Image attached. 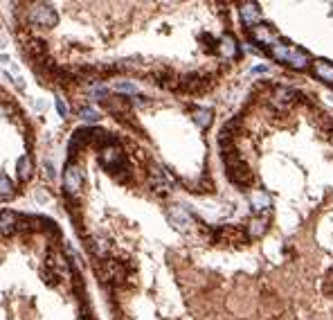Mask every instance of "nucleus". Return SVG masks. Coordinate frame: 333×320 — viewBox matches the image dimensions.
Segmentation results:
<instances>
[{
  "label": "nucleus",
  "mask_w": 333,
  "mask_h": 320,
  "mask_svg": "<svg viewBox=\"0 0 333 320\" xmlns=\"http://www.w3.org/2000/svg\"><path fill=\"white\" fill-rule=\"evenodd\" d=\"M221 147L223 165H225V174L236 187H250L255 183V174L250 171L248 163L239 153L236 145H218Z\"/></svg>",
  "instance_id": "nucleus-1"
},
{
  "label": "nucleus",
  "mask_w": 333,
  "mask_h": 320,
  "mask_svg": "<svg viewBox=\"0 0 333 320\" xmlns=\"http://www.w3.org/2000/svg\"><path fill=\"white\" fill-rule=\"evenodd\" d=\"M268 54L275 59V61L288 64L295 70H306L311 65V57L306 50H302V47H297V45H291V43H284V41H277L275 45H270Z\"/></svg>",
  "instance_id": "nucleus-2"
},
{
  "label": "nucleus",
  "mask_w": 333,
  "mask_h": 320,
  "mask_svg": "<svg viewBox=\"0 0 333 320\" xmlns=\"http://www.w3.org/2000/svg\"><path fill=\"white\" fill-rule=\"evenodd\" d=\"M27 25L29 27H43V29H50L57 25L59 16L54 12L52 5H47V2H32L27 5Z\"/></svg>",
  "instance_id": "nucleus-3"
},
{
  "label": "nucleus",
  "mask_w": 333,
  "mask_h": 320,
  "mask_svg": "<svg viewBox=\"0 0 333 320\" xmlns=\"http://www.w3.org/2000/svg\"><path fill=\"white\" fill-rule=\"evenodd\" d=\"M146 183H149V187H151V192L156 194V196H167V194L171 192V187H174V176L164 167L153 163L151 167H149V178H146Z\"/></svg>",
  "instance_id": "nucleus-4"
},
{
  "label": "nucleus",
  "mask_w": 333,
  "mask_h": 320,
  "mask_svg": "<svg viewBox=\"0 0 333 320\" xmlns=\"http://www.w3.org/2000/svg\"><path fill=\"white\" fill-rule=\"evenodd\" d=\"M81 185H83V174H81V169H79V165L68 163L63 169V192H65V196L77 198Z\"/></svg>",
  "instance_id": "nucleus-5"
},
{
  "label": "nucleus",
  "mask_w": 333,
  "mask_h": 320,
  "mask_svg": "<svg viewBox=\"0 0 333 320\" xmlns=\"http://www.w3.org/2000/svg\"><path fill=\"white\" fill-rule=\"evenodd\" d=\"M212 241L214 244H246L248 241V235L236 226H221L218 230L212 233Z\"/></svg>",
  "instance_id": "nucleus-6"
},
{
  "label": "nucleus",
  "mask_w": 333,
  "mask_h": 320,
  "mask_svg": "<svg viewBox=\"0 0 333 320\" xmlns=\"http://www.w3.org/2000/svg\"><path fill=\"white\" fill-rule=\"evenodd\" d=\"M99 104H101L104 111H108L113 117H117V120L131 115V99L129 97H122V95H108L106 99H101Z\"/></svg>",
  "instance_id": "nucleus-7"
},
{
  "label": "nucleus",
  "mask_w": 333,
  "mask_h": 320,
  "mask_svg": "<svg viewBox=\"0 0 333 320\" xmlns=\"http://www.w3.org/2000/svg\"><path fill=\"white\" fill-rule=\"evenodd\" d=\"M167 221H169L176 230H180V233H189L194 226L192 214H189L182 205H169V208H167Z\"/></svg>",
  "instance_id": "nucleus-8"
},
{
  "label": "nucleus",
  "mask_w": 333,
  "mask_h": 320,
  "mask_svg": "<svg viewBox=\"0 0 333 320\" xmlns=\"http://www.w3.org/2000/svg\"><path fill=\"white\" fill-rule=\"evenodd\" d=\"M99 160L108 171H113V169L122 167L126 163V156H124V149L119 147V142H115V145H108L104 149H99Z\"/></svg>",
  "instance_id": "nucleus-9"
},
{
  "label": "nucleus",
  "mask_w": 333,
  "mask_h": 320,
  "mask_svg": "<svg viewBox=\"0 0 333 320\" xmlns=\"http://www.w3.org/2000/svg\"><path fill=\"white\" fill-rule=\"evenodd\" d=\"M299 93L297 90H293V88L288 86H277L275 93L270 95V104H273V108H277V111H286V108H291L295 102H297Z\"/></svg>",
  "instance_id": "nucleus-10"
},
{
  "label": "nucleus",
  "mask_w": 333,
  "mask_h": 320,
  "mask_svg": "<svg viewBox=\"0 0 333 320\" xmlns=\"http://www.w3.org/2000/svg\"><path fill=\"white\" fill-rule=\"evenodd\" d=\"M250 39L255 43H259V45H263V47H270V45H275L277 41H279V36H277V32L270 25H263V23H259L257 27H252L250 29Z\"/></svg>",
  "instance_id": "nucleus-11"
},
{
  "label": "nucleus",
  "mask_w": 333,
  "mask_h": 320,
  "mask_svg": "<svg viewBox=\"0 0 333 320\" xmlns=\"http://www.w3.org/2000/svg\"><path fill=\"white\" fill-rule=\"evenodd\" d=\"M239 14H241V23L246 25L248 29L257 27V25L261 23V9H259L257 2H241Z\"/></svg>",
  "instance_id": "nucleus-12"
},
{
  "label": "nucleus",
  "mask_w": 333,
  "mask_h": 320,
  "mask_svg": "<svg viewBox=\"0 0 333 320\" xmlns=\"http://www.w3.org/2000/svg\"><path fill=\"white\" fill-rule=\"evenodd\" d=\"M18 226V214L12 210H2L0 212V237H14Z\"/></svg>",
  "instance_id": "nucleus-13"
},
{
  "label": "nucleus",
  "mask_w": 333,
  "mask_h": 320,
  "mask_svg": "<svg viewBox=\"0 0 333 320\" xmlns=\"http://www.w3.org/2000/svg\"><path fill=\"white\" fill-rule=\"evenodd\" d=\"M268 223H270L268 212H266V214L255 216V219L248 223V239H261L263 235L268 233Z\"/></svg>",
  "instance_id": "nucleus-14"
},
{
  "label": "nucleus",
  "mask_w": 333,
  "mask_h": 320,
  "mask_svg": "<svg viewBox=\"0 0 333 320\" xmlns=\"http://www.w3.org/2000/svg\"><path fill=\"white\" fill-rule=\"evenodd\" d=\"M216 52H221L225 59H236L239 57V45H236V41H234L232 34H223L221 41L216 43Z\"/></svg>",
  "instance_id": "nucleus-15"
},
{
  "label": "nucleus",
  "mask_w": 333,
  "mask_h": 320,
  "mask_svg": "<svg viewBox=\"0 0 333 320\" xmlns=\"http://www.w3.org/2000/svg\"><path fill=\"white\" fill-rule=\"evenodd\" d=\"M86 248L95 259H106L108 255V241L104 237H86Z\"/></svg>",
  "instance_id": "nucleus-16"
},
{
  "label": "nucleus",
  "mask_w": 333,
  "mask_h": 320,
  "mask_svg": "<svg viewBox=\"0 0 333 320\" xmlns=\"http://www.w3.org/2000/svg\"><path fill=\"white\" fill-rule=\"evenodd\" d=\"M313 72H315V77L320 79V82L333 86V64H331V61L315 59V61H313Z\"/></svg>",
  "instance_id": "nucleus-17"
},
{
  "label": "nucleus",
  "mask_w": 333,
  "mask_h": 320,
  "mask_svg": "<svg viewBox=\"0 0 333 320\" xmlns=\"http://www.w3.org/2000/svg\"><path fill=\"white\" fill-rule=\"evenodd\" d=\"M250 205L255 212H259V214H266L270 210V205H273V198H270L268 192H263V190H257V192H252L250 194Z\"/></svg>",
  "instance_id": "nucleus-18"
},
{
  "label": "nucleus",
  "mask_w": 333,
  "mask_h": 320,
  "mask_svg": "<svg viewBox=\"0 0 333 320\" xmlns=\"http://www.w3.org/2000/svg\"><path fill=\"white\" fill-rule=\"evenodd\" d=\"M16 169H18V178H20V181H29V178H32V174H34V163H32V156H29V153H25V156L18 158Z\"/></svg>",
  "instance_id": "nucleus-19"
},
{
  "label": "nucleus",
  "mask_w": 333,
  "mask_h": 320,
  "mask_svg": "<svg viewBox=\"0 0 333 320\" xmlns=\"http://www.w3.org/2000/svg\"><path fill=\"white\" fill-rule=\"evenodd\" d=\"M192 117L194 122L198 124V128H207L212 124V120H214V111L212 108H194Z\"/></svg>",
  "instance_id": "nucleus-20"
},
{
  "label": "nucleus",
  "mask_w": 333,
  "mask_h": 320,
  "mask_svg": "<svg viewBox=\"0 0 333 320\" xmlns=\"http://www.w3.org/2000/svg\"><path fill=\"white\" fill-rule=\"evenodd\" d=\"M14 196H16V185H14V181L7 174H0V198L7 201V198H14Z\"/></svg>",
  "instance_id": "nucleus-21"
},
{
  "label": "nucleus",
  "mask_w": 333,
  "mask_h": 320,
  "mask_svg": "<svg viewBox=\"0 0 333 320\" xmlns=\"http://www.w3.org/2000/svg\"><path fill=\"white\" fill-rule=\"evenodd\" d=\"M79 115H81L86 122H97V120H99V113L95 111V108H81Z\"/></svg>",
  "instance_id": "nucleus-22"
},
{
  "label": "nucleus",
  "mask_w": 333,
  "mask_h": 320,
  "mask_svg": "<svg viewBox=\"0 0 333 320\" xmlns=\"http://www.w3.org/2000/svg\"><path fill=\"white\" fill-rule=\"evenodd\" d=\"M115 90H117V93H129V95H133L137 88H135L131 82H117L115 84Z\"/></svg>",
  "instance_id": "nucleus-23"
},
{
  "label": "nucleus",
  "mask_w": 333,
  "mask_h": 320,
  "mask_svg": "<svg viewBox=\"0 0 333 320\" xmlns=\"http://www.w3.org/2000/svg\"><path fill=\"white\" fill-rule=\"evenodd\" d=\"M57 111H59V115H61V117L68 115V108H65V104L61 102V99H57Z\"/></svg>",
  "instance_id": "nucleus-24"
},
{
  "label": "nucleus",
  "mask_w": 333,
  "mask_h": 320,
  "mask_svg": "<svg viewBox=\"0 0 333 320\" xmlns=\"http://www.w3.org/2000/svg\"><path fill=\"white\" fill-rule=\"evenodd\" d=\"M5 47H7V34L0 32V50H5Z\"/></svg>",
  "instance_id": "nucleus-25"
},
{
  "label": "nucleus",
  "mask_w": 333,
  "mask_h": 320,
  "mask_svg": "<svg viewBox=\"0 0 333 320\" xmlns=\"http://www.w3.org/2000/svg\"><path fill=\"white\" fill-rule=\"evenodd\" d=\"M36 108H39V111H45L47 104H45V102H39V104H36Z\"/></svg>",
  "instance_id": "nucleus-26"
}]
</instances>
